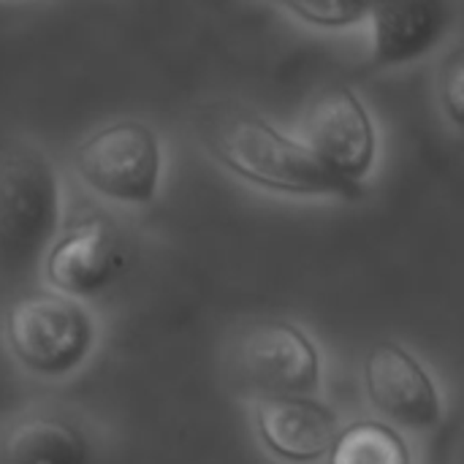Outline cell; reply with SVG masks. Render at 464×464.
<instances>
[{"mask_svg": "<svg viewBox=\"0 0 464 464\" xmlns=\"http://www.w3.org/2000/svg\"><path fill=\"white\" fill-rule=\"evenodd\" d=\"M163 139L133 117L111 120L90 130L73 150V171L95 196L122 204L147 207L158 198L163 182Z\"/></svg>", "mask_w": 464, "mask_h": 464, "instance_id": "cell-4", "label": "cell"}, {"mask_svg": "<svg viewBox=\"0 0 464 464\" xmlns=\"http://www.w3.org/2000/svg\"><path fill=\"white\" fill-rule=\"evenodd\" d=\"M44 280L52 291L90 299L106 291L125 266V245L120 231L101 215H90L57 231L44 258Z\"/></svg>", "mask_w": 464, "mask_h": 464, "instance_id": "cell-8", "label": "cell"}, {"mask_svg": "<svg viewBox=\"0 0 464 464\" xmlns=\"http://www.w3.org/2000/svg\"><path fill=\"white\" fill-rule=\"evenodd\" d=\"M337 430V411L315 394L258 397L256 432L264 449L280 462L313 464L326 459Z\"/></svg>", "mask_w": 464, "mask_h": 464, "instance_id": "cell-9", "label": "cell"}, {"mask_svg": "<svg viewBox=\"0 0 464 464\" xmlns=\"http://www.w3.org/2000/svg\"><path fill=\"white\" fill-rule=\"evenodd\" d=\"M63 223V185L52 158L27 139L0 136V275L41 264Z\"/></svg>", "mask_w": 464, "mask_h": 464, "instance_id": "cell-2", "label": "cell"}, {"mask_svg": "<svg viewBox=\"0 0 464 464\" xmlns=\"http://www.w3.org/2000/svg\"><path fill=\"white\" fill-rule=\"evenodd\" d=\"M0 464H90V440L60 413H30L5 432Z\"/></svg>", "mask_w": 464, "mask_h": 464, "instance_id": "cell-11", "label": "cell"}, {"mask_svg": "<svg viewBox=\"0 0 464 464\" xmlns=\"http://www.w3.org/2000/svg\"><path fill=\"white\" fill-rule=\"evenodd\" d=\"M299 141L329 174L356 188H364L381 155L372 111L351 84H332L307 103Z\"/></svg>", "mask_w": 464, "mask_h": 464, "instance_id": "cell-5", "label": "cell"}, {"mask_svg": "<svg viewBox=\"0 0 464 464\" xmlns=\"http://www.w3.org/2000/svg\"><path fill=\"white\" fill-rule=\"evenodd\" d=\"M231 367L258 397L318 394L321 353L313 337L283 318L250 324L231 345Z\"/></svg>", "mask_w": 464, "mask_h": 464, "instance_id": "cell-6", "label": "cell"}, {"mask_svg": "<svg viewBox=\"0 0 464 464\" xmlns=\"http://www.w3.org/2000/svg\"><path fill=\"white\" fill-rule=\"evenodd\" d=\"M196 139L223 171L239 182L291 198H340L359 201L364 188L329 174L310 150L247 106H209L198 114Z\"/></svg>", "mask_w": 464, "mask_h": 464, "instance_id": "cell-1", "label": "cell"}, {"mask_svg": "<svg viewBox=\"0 0 464 464\" xmlns=\"http://www.w3.org/2000/svg\"><path fill=\"white\" fill-rule=\"evenodd\" d=\"M438 101L443 114L454 128L462 125L464 117V52L462 46H451L438 68Z\"/></svg>", "mask_w": 464, "mask_h": 464, "instance_id": "cell-14", "label": "cell"}, {"mask_svg": "<svg viewBox=\"0 0 464 464\" xmlns=\"http://www.w3.org/2000/svg\"><path fill=\"white\" fill-rule=\"evenodd\" d=\"M95 343L98 324L90 310L52 288L19 296L5 313V348L35 378L57 381L76 372Z\"/></svg>", "mask_w": 464, "mask_h": 464, "instance_id": "cell-3", "label": "cell"}, {"mask_svg": "<svg viewBox=\"0 0 464 464\" xmlns=\"http://www.w3.org/2000/svg\"><path fill=\"white\" fill-rule=\"evenodd\" d=\"M326 464H413L402 432L381 419H359L337 430Z\"/></svg>", "mask_w": 464, "mask_h": 464, "instance_id": "cell-12", "label": "cell"}, {"mask_svg": "<svg viewBox=\"0 0 464 464\" xmlns=\"http://www.w3.org/2000/svg\"><path fill=\"white\" fill-rule=\"evenodd\" d=\"M370 63L400 68L427 57L449 33L451 11L446 0H372Z\"/></svg>", "mask_w": 464, "mask_h": 464, "instance_id": "cell-10", "label": "cell"}, {"mask_svg": "<svg viewBox=\"0 0 464 464\" xmlns=\"http://www.w3.org/2000/svg\"><path fill=\"white\" fill-rule=\"evenodd\" d=\"M288 16L315 30H351L367 22L372 0H275Z\"/></svg>", "mask_w": 464, "mask_h": 464, "instance_id": "cell-13", "label": "cell"}, {"mask_svg": "<svg viewBox=\"0 0 464 464\" xmlns=\"http://www.w3.org/2000/svg\"><path fill=\"white\" fill-rule=\"evenodd\" d=\"M364 392L370 405L392 424L435 430L443 421V397L430 370L400 343L381 340L364 356Z\"/></svg>", "mask_w": 464, "mask_h": 464, "instance_id": "cell-7", "label": "cell"}]
</instances>
